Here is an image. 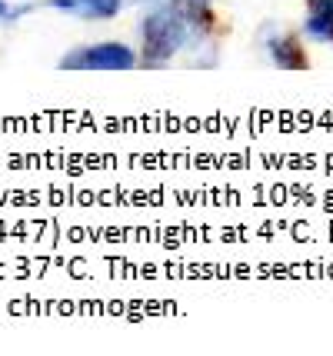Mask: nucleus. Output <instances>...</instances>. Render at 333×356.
I'll use <instances>...</instances> for the list:
<instances>
[{
  "label": "nucleus",
  "instance_id": "f257e3e1",
  "mask_svg": "<svg viewBox=\"0 0 333 356\" xmlns=\"http://www.w3.org/2000/svg\"><path fill=\"white\" fill-rule=\"evenodd\" d=\"M137 33H140V50H143L140 63L143 67H163L190 44L193 27L187 14H184V7H180V0H167V3H157L150 14L143 17Z\"/></svg>",
  "mask_w": 333,
  "mask_h": 356
},
{
  "label": "nucleus",
  "instance_id": "f03ea898",
  "mask_svg": "<svg viewBox=\"0 0 333 356\" xmlns=\"http://www.w3.org/2000/svg\"><path fill=\"white\" fill-rule=\"evenodd\" d=\"M140 57L133 54V47L120 40H100V44L74 47L57 60L60 70H133Z\"/></svg>",
  "mask_w": 333,
  "mask_h": 356
},
{
  "label": "nucleus",
  "instance_id": "7ed1b4c3",
  "mask_svg": "<svg viewBox=\"0 0 333 356\" xmlns=\"http://www.w3.org/2000/svg\"><path fill=\"white\" fill-rule=\"evenodd\" d=\"M263 50H267L270 63L280 67V70H303L310 63L300 40L286 31H263Z\"/></svg>",
  "mask_w": 333,
  "mask_h": 356
},
{
  "label": "nucleus",
  "instance_id": "20e7f679",
  "mask_svg": "<svg viewBox=\"0 0 333 356\" xmlns=\"http://www.w3.org/2000/svg\"><path fill=\"white\" fill-rule=\"evenodd\" d=\"M44 7L64 10L80 20H113L124 10V0H44Z\"/></svg>",
  "mask_w": 333,
  "mask_h": 356
},
{
  "label": "nucleus",
  "instance_id": "39448f33",
  "mask_svg": "<svg viewBox=\"0 0 333 356\" xmlns=\"http://www.w3.org/2000/svg\"><path fill=\"white\" fill-rule=\"evenodd\" d=\"M310 3V14H307V33L314 40L333 44V0H307Z\"/></svg>",
  "mask_w": 333,
  "mask_h": 356
},
{
  "label": "nucleus",
  "instance_id": "423d86ee",
  "mask_svg": "<svg viewBox=\"0 0 333 356\" xmlns=\"http://www.w3.org/2000/svg\"><path fill=\"white\" fill-rule=\"evenodd\" d=\"M27 10H31V7H10L7 0H0V24H10L17 17H24Z\"/></svg>",
  "mask_w": 333,
  "mask_h": 356
}]
</instances>
